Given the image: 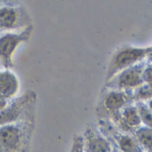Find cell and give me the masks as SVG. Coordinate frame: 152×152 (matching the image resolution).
<instances>
[{"instance_id":"5","label":"cell","mask_w":152,"mask_h":152,"mask_svg":"<svg viewBox=\"0 0 152 152\" xmlns=\"http://www.w3.org/2000/svg\"><path fill=\"white\" fill-rule=\"evenodd\" d=\"M23 140V132L19 125L7 124L0 125V148L1 152L17 151Z\"/></svg>"},{"instance_id":"16","label":"cell","mask_w":152,"mask_h":152,"mask_svg":"<svg viewBox=\"0 0 152 152\" xmlns=\"http://www.w3.org/2000/svg\"><path fill=\"white\" fill-rule=\"evenodd\" d=\"M83 139L82 137L75 138L71 152H83Z\"/></svg>"},{"instance_id":"12","label":"cell","mask_w":152,"mask_h":152,"mask_svg":"<svg viewBox=\"0 0 152 152\" xmlns=\"http://www.w3.org/2000/svg\"><path fill=\"white\" fill-rule=\"evenodd\" d=\"M142 152H152V129L140 125L132 133Z\"/></svg>"},{"instance_id":"13","label":"cell","mask_w":152,"mask_h":152,"mask_svg":"<svg viewBox=\"0 0 152 152\" xmlns=\"http://www.w3.org/2000/svg\"><path fill=\"white\" fill-rule=\"evenodd\" d=\"M132 96L135 102H146L152 99V83H144L132 92Z\"/></svg>"},{"instance_id":"11","label":"cell","mask_w":152,"mask_h":152,"mask_svg":"<svg viewBox=\"0 0 152 152\" xmlns=\"http://www.w3.org/2000/svg\"><path fill=\"white\" fill-rule=\"evenodd\" d=\"M112 134L117 145V149L121 152H142L132 134L119 132Z\"/></svg>"},{"instance_id":"1","label":"cell","mask_w":152,"mask_h":152,"mask_svg":"<svg viewBox=\"0 0 152 152\" xmlns=\"http://www.w3.org/2000/svg\"><path fill=\"white\" fill-rule=\"evenodd\" d=\"M152 46L133 47L123 46L116 49L110 57L107 69V82L111 80L121 71L147 61Z\"/></svg>"},{"instance_id":"7","label":"cell","mask_w":152,"mask_h":152,"mask_svg":"<svg viewBox=\"0 0 152 152\" xmlns=\"http://www.w3.org/2000/svg\"><path fill=\"white\" fill-rule=\"evenodd\" d=\"M83 149L86 152H112L113 147L100 132L87 129L83 138Z\"/></svg>"},{"instance_id":"19","label":"cell","mask_w":152,"mask_h":152,"mask_svg":"<svg viewBox=\"0 0 152 152\" xmlns=\"http://www.w3.org/2000/svg\"><path fill=\"white\" fill-rule=\"evenodd\" d=\"M147 61H148V62H152V51L149 53V55H148V56Z\"/></svg>"},{"instance_id":"17","label":"cell","mask_w":152,"mask_h":152,"mask_svg":"<svg viewBox=\"0 0 152 152\" xmlns=\"http://www.w3.org/2000/svg\"><path fill=\"white\" fill-rule=\"evenodd\" d=\"M7 106H8L7 99L0 96V112H1L2 110H4Z\"/></svg>"},{"instance_id":"6","label":"cell","mask_w":152,"mask_h":152,"mask_svg":"<svg viewBox=\"0 0 152 152\" xmlns=\"http://www.w3.org/2000/svg\"><path fill=\"white\" fill-rule=\"evenodd\" d=\"M133 101L132 93L117 90L109 91L103 98L102 105L105 111L111 116L121 111L126 105Z\"/></svg>"},{"instance_id":"10","label":"cell","mask_w":152,"mask_h":152,"mask_svg":"<svg viewBox=\"0 0 152 152\" xmlns=\"http://www.w3.org/2000/svg\"><path fill=\"white\" fill-rule=\"evenodd\" d=\"M19 91V81L10 71L0 72V96L9 99Z\"/></svg>"},{"instance_id":"3","label":"cell","mask_w":152,"mask_h":152,"mask_svg":"<svg viewBox=\"0 0 152 152\" xmlns=\"http://www.w3.org/2000/svg\"><path fill=\"white\" fill-rule=\"evenodd\" d=\"M31 30L22 32H7L0 36V62L6 68L13 66V56L17 48L30 38Z\"/></svg>"},{"instance_id":"20","label":"cell","mask_w":152,"mask_h":152,"mask_svg":"<svg viewBox=\"0 0 152 152\" xmlns=\"http://www.w3.org/2000/svg\"><path fill=\"white\" fill-rule=\"evenodd\" d=\"M112 152H121L119 149H113V151Z\"/></svg>"},{"instance_id":"14","label":"cell","mask_w":152,"mask_h":152,"mask_svg":"<svg viewBox=\"0 0 152 152\" xmlns=\"http://www.w3.org/2000/svg\"><path fill=\"white\" fill-rule=\"evenodd\" d=\"M135 105L139 110L141 124L152 129V112L148 108L145 102H135Z\"/></svg>"},{"instance_id":"8","label":"cell","mask_w":152,"mask_h":152,"mask_svg":"<svg viewBox=\"0 0 152 152\" xmlns=\"http://www.w3.org/2000/svg\"><path fill=\"white\" fill-rule=\"evenodd\" d=\"M22 12L14 7H0V30L12 31L21 26Z\"/></svg>"},{"instance_id":"18","label":"cell","mask_w":152,"mask_h":152,"mask_svg":"<svg viewBox=\"0 0 152 152\" xmlns=\"http://www.w3.org/2000/svg\"><path fill=\"white\" fill-rule=\"evenodd\" d=\"M145 104H146V106L148 107V108L152 112V99H150L147 100V101L145 102Z\"/></svg>"},{"instance_id":"21","label":"cell","mask_w":152,"mask_h":152,"mask_svg":"<svg viewBox=\"0 0 152 152\" xmlns=\"http://www.w3.org/2000/svg\"><path fill=\"white\" fill-rule=\"evenodd\" d=\"M0 152H1V148H0Z\"/></svg>"},{"instance_id":"9","label":"cell","mask_w":152,"mask_h":152,"mask_svg":"<svg viewBox=\"0 0 152 152\" xmlns=\"http://www.w3.org/2000/svg\"><path fill=\"white\" fill-rule=\"evenodd\" d=\"M28 103L29 99L27 97H23L15 101L14 104L7 106L4 110L0 112V125L14 124V122H15L23 114Z\"/></svg>"},{"instance_id":"2","label":"cell","mask_w":152,"mask_h":152,"mask_svg":"<svg viewBox=\"0 0 152 152\" xmlns=\"http://www.w3.org/2000/svg\"><path fill=\"white\" fill-rule=\"evenodd\" d=\"M145 64L146 61L121 71L107 82V86L111 90L132 93L144 83L142 72Z\"/></svg>"},{"instance_id":"15","label":"cell","mask_w":152,"mask_h":152,"mask_svg":"<svg viewBox=\"0 0 152 152\" xmlns=\"http://www.w3.org/2000/svg\"><path fill=\"white\" fill-rule=\"evenodd\" d=\"M142 78L144 83H152V62H148L145 64Z\"/></svg>"},{"instance_id":"4","label":"cell","mask_w":152,"mask_h":152,"mask_svg":"<svg viewBox=\"0 0 152 152\" xmlns=\"http://www.w3.org/2000/svg\"><path fill=\"white\" fill-rule=\"evenodd\" d=\"M112 117L118 130L120 129L125 133H132L134 130L142 125L139 110L135 103L126 105L121 111L112 115Z\"/></svg>"}]
</instances>
